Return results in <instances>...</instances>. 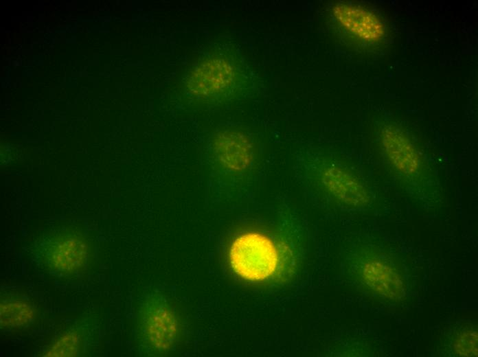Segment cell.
Wrapping results in <instances>:
<instances>
[{
    "instance_id": "obj_1",
    "label": "cell",
    "mask_w": 478,
    "mask_h": 357,
    "mask_svg": "<svg viewBox=\"0 0 478 357\" xmlns=\"http://www.w3.org/2000/svg\"><path fill=\"white\" fill-rule=\"evenodd\" d=\"M89 251L84 237L68 228L51 230L36 244V262L50 275L73 277L87 264Z\"/></svg>"
},
{
    "instance_id": "obj_2",
    "label": "cell",
    "mask_w": 478,
    "mask_h": 357,
    "mask_svg": "<svg viewBox=\"0 0 478 357\" xmlns=\"http://www.w3.org/2000/svg\"><path fill=\"white\" fill-rule=\"evenodd\" d=\"M229 260L233 270L240 277L249 281H263L275 273L280 255L270 238L262 233L249 232L234 240Z\"/></svg>"
},
{
    "instance_id": "obj_3",
    "label": "cell",
    "mask_w": 478,
    "mask_h": 357,
    "mask_svg": "<svg viewBox=\"0 0 478 357\" xmlns=\"http://www.w3.org/2000/svg\"><path fill=\"white\" fill-rule=\"evenodd\" d=\"M140 328L147 345L157 350H165L173 344L177 323L164 300L152 296L143 305Z\"/></svg>"
},
{
    "instance_id": "obj_4",
    "label": "cell",
    "mask_w": 478,
    "mask_h": 357,
    "mask_svg": "<svg viewBox=\"0 0 478 357\" xmlns=\"http://www.w3.org/2000/svg\"><path fill=\"white\" fill-rule=\"evenodd\" d=\"M317 178L322 188L341 202L358 206L367 200L363 183L344 168L334 165L323 166L318 169Z\"/></svg>"
},
{
    "instance_id": "obj_5",
    "label": "cell",
    "mask_w": 478,
    "mask_h": 357,
    "mask_svg": "<svg viewBox=\"0 0 478 357\" xmlns=\"http://www.w3.org/2000/svg\"><path fill=\"white\" fill-rule=\"evenodd\" d=\"M383 143L387 157L398 172L408 179L418 177L420 174L419 156L401 132L394 128L385 129Z\"/></svg>"
},
{
    "instance_id": "obj_6",
    "label": "cell",
    "mask_w": 478,
    "mask_h": 357,
    "mask_svg": "<svg viewBox=\"0 0 478 357\" xmlns=\"http://www.w3.org/2000/svg\"><path fill=\"white\" fill-rule=\"evenodd\" d=\"M215 157L225 168L242 171L250 166L253 160L252 146L242 134L224 132L215 140Z\"/></svg>"
},
{
    "instance_id": "obj_7",
    "label": "cell",
    "mask_w": 478,
    "mask_h": 357,
    "mask_svg": "<svg viewBox=\"0 0 478 357\" xmlns=\"http://www.w3.org/2000/svg\"><path fill=\"white\" fill-rule=\"evenodd\" d=\"M333 13L344 27L362 39L375 41L384 34V27L380 19L365 10L338 3L333 8Z\"/></svg>"
},
{
    "instance_id": "obj_8",
    "label": "cell",
    "mask_w": 478,
    "mask_h": 357,
    "mask_svg": "<svg viewBox=\"0 0 478 357\" xmlns=\"http://www.w3.org/2000/svg\"><path fill=\"white\" fill-rule=\"evenodd\" d=\"M35 306L18 295L5 296L1 301V326L6 328L24 327L35 319Z\"/></svg>"
},
{
    "instance_id": "obj_9",
    "label": "cell",
    "mask_w": 478,
    "mask_h": 357,
    "mask_svg": "<svg viewBox=\"0 0 478 357\" xmlns=\"http://www.w3.org/2000/svg\"><path fill=\"white\" fill-rule=\"evenodd\" d=\"M82 333L77 329L65 333L54 343L45 356H71L76 355L83 338Z\"/></svg>"
}]
</instances>
